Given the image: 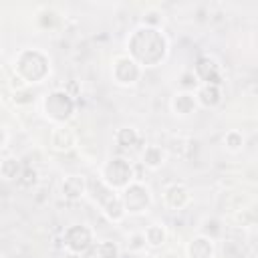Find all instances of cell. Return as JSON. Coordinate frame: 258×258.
Returning a JSON list of instances; mask_svg holds the SVG:
<instances>
[{"instance_id": "13", "label": "cell", "mask_w": 258, "mask_h": 258, "mask_svg": "<svg viewBox=\"0 0 258 258\" xmlns=\"http://www.w3.org/2000/svg\"><path fill=\"white\" fill-rule=\"evenodd\" d=\"M214 240L204 236V234H198L194 236L187 246H185V256L187 258H214Z\"/></svg>"}, {"instance_id": "17", "label": "cell", "mask_w": 258, "mask_h": 258, "mask_svg": "<svg viewBox=\"0 0 258 258\" xmlns=\"http://www.w3.org/2000/svg\"><path fill=\"white\" fill-rule=\"evenodd\" d=\"M141 163L149 169H159L165 163V149L161 145H147L141 153Z\"/></svg>"}, {"instance_id": "10", "label": "cell", "mask_w": 258, "mask_h": 258, "mask_svg": "<svg viewBox=\"0 0 258 258\" xmlns=\"http://www.w3.org/2000/svg\"><path fill=\"white\" fill-rule=\"evenodd\" d=\"M189 202H191V194L183 183L175 181V183L165 185V189H163V206L165 208L177 212V210H183L185 206H189Z\"/></svg>"}, {"instance_id": "5", "label": "cell", "mask_w": 258, "mask_h": 258, "mask_svg": "<svg viewBox=\"0 0 258 258\" xmlns=\"http://www.w3.org/2000/svg\"><path fill=\"white\" fill-rule=\"evenodd\" d=\"M101 179L109 187L123 191L131 181H135V171H133V165L125 157H111L101 167Z\"/></svg>"}, {"instance_id": "18", "label": "cell", "mask_w": 258, "mask_h": 258, "mask_svg": "<svg viewBox=\"0 0 258 258\" xmlns=\"http://www.w3.org/2000/svg\"><path fill=\"white\" fill-rule=\"evenodd\" d=\"M24 167L20 165V161L16 157H4L0 163V175L4 181H12V179H20Z\"/></svg>"}, {"instance_id": "1", "label": "cell", "mask_w": 258, "mask_h": 258, "mask_svg": "<svg viewBox=\"0 0 258 258\" xmlns=\"http://www.w3.org/2000/svg\"><path fill=\"white\" fill-rule=\"evenodd\" d=\"M145 44H147V48L135 58L141 67H155V64H159V62L167 56L169 44H167L165 34H163L159 28L143 26V24H141V26H137V28L131 32V36L127 38L129 50L141 48V46H145Z\"/></svg>"}, {"instance_id": "8", "label": "cell", "mask_w": 258, "mask_h": 258, "mask_svg": "<svg viewBox=\"0 0 258 258\" xmlns=\"http://www.w3.org/2000/svg\"><path fill=\"white\" fill-rule=\"evenodd\" d=\"M93 244V232L85 224H73L62 232V246L69 254H83Z\"/></svg>"}, {"instance_id": "15", "label": "cell", "mask_w": 258, "mask_h": 258, "mask_svg": "<svg viewBox=\"0 0 258 258\" xmlns=\"http://www.w3.org/2000/svg\"><path fill=\"white\" fill-rule=\"evenodd\" d=\"M194 93H196L198 107H204V109H214L222 101V91L218 85H200Z\"/></svg>"}, {"instance_id": "24", "label": "cell", "mask_w": 258, "mask_h": 258, "mask_svg": "<svg viewBox=\"0 0 258 258\" xmlns=\"http://www.w3.org/2000/svg\"><path fill=\"white\" fill-rule=\"evenodd\" d=\"M127 248H129V252H141V250H145L147 248V242H145V236H143V232H135V234H131L129 236V244H127Z\"/></svg>"}, {"instance_id": "4", "label": "cell", "mask_w": 258, "mask_h": 258, "mask_svg": "<svg viewBox=\"0 0 258 258\" xmlns=\"http://www.w3.org/2000/svg\"><path fill=\"white\" fill-rule=\"evenodd\" d=\"M42 109H44L46 119H50L56 125H67V121L75 113V99L64 89H56V91H50L48 95H44Z\"/></svg>"}, {"instance_id": "7", "label": "cell", "mask_w": 258, "mask_h": 258, "mask_svg": "<svg viewBox=\"0 0 258 258\" xmlns=\"http://www.w3.org/2000/svg\"><path fill=\"white\" fill-rule=\"evenodd\" d=\"M141 64L127 52V54H117L113 58V67H111V75L113 81L121 87H133L139 79H141Z\"/></svg>"}, {"instance_id": "2", "label": "cell", "mask_w": 258, "mask_h": 258, "mask_svg": "<svg viewBox=\"0 0 258 258\" xmlns=\"http://www.w3.org/2000/svg\"><path fill=\"white\" fill-rule=\"evenodd\" d=\"M14 75L26 85L28 77H30V69H32V85H38L46 79V75L50 73V60L48 56L38 50V48H22L16 56H14ZM28 87V85H26Z\"/></svg>"}, {"instance_id": "11", "label": "cell", "mask_w": 258, "mask_h": 258, "mask_svg": "<svg viewBox=\"0 0 258 258\" xmlns=\"http://www.w3.org/2000/svg\"><path fill=\"white\" fill-rule=\"evenodd\" d=\"M48 143H50V149H52V151L67 153V151H71V149L77 145V133H75L69 125H56V127L50 131Z\"/></svg>"}, {"instance_id": "9", "label": "cell", "mask_w": 258, "mask_h": 258, "mask_svg": "<svg viewBox=\"0 0 258 258\" xmlns=\"http://www.w3.org/2000/svg\"><path fill=\"white\" fill-rule=\"evenodd\" d=\"M194 75L202 85H222V67L212 56H200L194 67Z\"/></svg>"}, {"instance_id": "14", "label": "cell", "mask_w": 258, "mask_h": 258, "mask_svg": "<svg viewBox=\"0 0 258 258\" xmlns=\"http://www.w3.org/2000/svg\"><path fill=\"white\" fill-rule=\"evenodd\" d=\"M198 109V101H196V93L194 91H179L173 95L171 99V111L177 117H187Z\"/></svg>"}, {"instance_id": "25", "label": "cell", "mask_w": 258, "mask_h": 258, "mask_svg": "<svg viewBox=\"0 0 258 258\" xmlns=\"http://www.w3.org/2000/svg\"><path fill=\"white\" fill-rule=\"evenodd\" d=\"M256 210H258V208H256Z\"/></svg>"}, {"instance_id": "12", "label": "cell", "mask_w": 258, "mask_h": 258, "mask_svg": "<svg viewBox=\"0 0 258 258\" xmlns=\"http://www.w3.org/2000/svg\"><path fill=\"white\" fill-rule=\"evenodd\" d=\"M89 179L85 175H67L60 183V194L69 202H77L87 194Z\"/></svg>"}, {"instance_id": "23", "label": "cell", "mask_w": 258, "mask_h": 258, "mask_svg": "<svg viewBox=\"0 0 258 258\" xmlns=\"http://www.w3.org/2000/svg\"><path fill=\"white\" fill-rule=\"evenodd\" d=\"M36 181H38V171H36V169H32V167H24V171H22V175H20L18 183H20L22 187L30 189L32 185H36Z\"/></svg>"}, {"instance_id": "22", "label": "cell", "mask_w": 258, "mask_h": 258, "mask_svg": "<svg viewBox=\"0 0 258 258\" xmlns=\"http://www.w3.org/2000/svg\"><path fill=\"white\" fill-rule=\"evenodd\" d=\"M236 220L242 226H258V210H240L236 212Z\"/></svg>"}, {"instance_id": "19", "label": "cell", "mask_w": 258, "mask_h": 258, "mask_svg": "<svg viewBox=\"0 0 258 258\" xmlns=\"http://www.w3.org/2000/svg\"><path fill=\"white\" fill-rule=\"evenodd\" d=\"M115 141H117L119 147L131 149V147H135L137 141H139V131H137L135 127H121V129H117V133H115Z\"/></svg>"}, {"instance_id": "21", "label": "cell", "mask_w": 258, "mask_h": 258, "mask_svg": "<svg viewBox=\"0 0 258 258\" xmlns=\"http://www.w3.org/2000/svg\"><path fill=\"white\" fill-rule=\"evenodd\" d=\"M222 141H224V147L228 151H240L244 147V135L240 131H236V129L226 131L224 137H222Z\"/></svg>"}, {"instance_id": "20", "label": "cell", "mask_w": 258, "mask_h": 258, "mask_svg": "<svg viewBox=\"0 0 258 258\" xmlns=\"http://www.w3.org/2000/svg\"><path fill=\"white\" fill-rule=\"evenodd\" d=\"M95 256L97 258H119L121 256V248L111 240H103V242H97Z\"/></svg>"}, {"instance_id": "6", "label": "cell", "mask_w": 258, "mask_h": 258, "mask_svg": "<svg viewBox=\"0 0 258 258\" xmlns=\"http://www.w3.org/2000/svg\"><path fill=\"white\" fill-rule=\"evenodd\" d=\"M121 200H123V206H125V212L129 216H139L143 212L149 210L151 206V189L141 183V181H131L123 191H121Z\"/></svg>"}, {"instance_id": "3", "label": "cell", "mask_w": 258, "mask_h": 258, "mask_svg": "<svg viewBox=\"0 0 258 258\" xmlns=\"http://www.w3.org/2000/svg\"><path fill=\"white\" fill-rule=\"evenodd\" d=\"M87 194H91L93 202L101 208V212L107 216V220L119 224L127 212H125V206H123V200H121V194L113 187H109L101 177L95 181V179H89V187H87Z\"/></svg>"}, {"instance_id": "16", "label": "cell", "mask_w": 258, "mask_h": 258, "mask_svg": "<svg viewBox=\"0 0 258 258\" xmlns=\"http://www.w3.org/2000/svg\"><path fill=\"white\" fill-rule=\"evenodd\" d=\"M143 236H145V242L149 248H159L167 242V228L161 222H151L143 230Z\"/></svg>"}]
</instances>
